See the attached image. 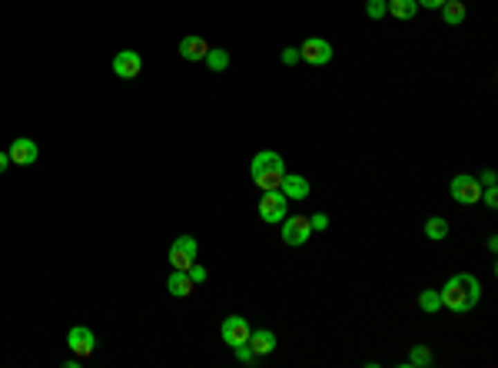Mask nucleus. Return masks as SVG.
<instances>
[{"label":"nucleus","instance_id":"4","mask_svg":"<svg viewBox=\"0 0 498 368\" xmlns=\"http://www.w3.org/2000/svg\"><path fill=\"white\" fill-rule=\"evenodd\" d=\"M481 189H485V186H481L479 180H475V176H468V173L455 176V180H452V186H448L452 200L462 202V206H475V202L481 200Z\"/></svg>","mask_w":498,"mask_h":368},{"label":"nucleus","instance_id":"19","mask_svg":"<svg viewBox=\"0 0 498 368\" xmlns=\"http://www.w3.org/2000/svg\"><path fill=\"white\" fill-rule=\"evenodd\" d=\"M418 309H422V312H439V309H442V296H439V289H425V292H422V296H418Z\"/></svg>","mask_w":498,"mask_h":368},{"label":"nucleus","instance_id":"21","mask_svg":"<svg viewBox=\"0 0 498 368\" xmlns=\"http://www.w3.org/2000/svg\"><path fill=\"white\" fill-rule=\"evenodd\" d=\"M365 14L372 20H382L389 14V3H385V0H365Z\"/></svg>","mask_w":498,"mask_h":368},{"label":"nucleus","instance_id":"3","mask_svg":"<svg viewBox=\"0 0 498 368\" xmlns=\"http://www.w3.org/2000/svg\"><path fill=\"white\" fill-rule=\"evenodd\" d=\"M289 216V200L282 196V189H269L259 200V219L263 222H282Z\"/></svg>","mask_w":498,"mask_h":368},{"label":"nucleus","instance_id":"20","mask_svg":"<svg viewBox=\"0 0 498 368\" xmlns=\"http://www.w3.org/2000/svg\"><path fill=\"white\" fill-rule=\"evenodd\" d=\"M203 60H206V67H210V70H226V67H230V53L223 50V47L210 50L206 57H203Z\"/></svg>","mask_w":498,"mask_h":368},{"label":"nucleus","instance_id":"22","mask_svg":"<svg viewBox=\"0 0 498 368\" xmlns=\"http://www.w3.org/2000/svg\"><path fill=\"white\" fill-rule=\"evenodd\" d=\"M409 365H432V351L425 345H415L412 355H409Z\"/></svg>","mask_w":498,"mask_h":368},{"label":"nucleus","instance_id":"11","mask_svg":"<svg viewBox=\"0 0 498 368\" xmlns=\"http://www.w3.org/2000/svg\"><path fill=\"white\" fill-rule=\"evenodd\" d=\"M7 156H10V163H17V166H33V163H37V156H40V150H37V143H33V139L20 136V139H14V143H10Z\"/></svg>","mask_w":498,"mask_h":368},{"label":"nucleus","instance_id":"26","mask_svg":"<svg viewBox=\"0 0 498 368\" xmlns=\"http://www.w3.org/2000/svg\"><path fill=\"white\" fill-rule=\"evenodd\" d=\"M309 226L322 233V229H329V216H326V213H315V216H309Z\"/></svg>","mask_w":498,"mask_h":368},{"label":"nucleus","instance_id":"29","mask_svg":"<svg viewBox=\"0 0 498 368\" xmlns=\"http://www.w3.org/2000/svg\"><path fill=\"white\" fill-rule=\"evenodd\" d=\"M481 183H485V186H495V173H492V169H485V173H481Z\"/></svg>","mask_w":498,"mask_h":368},{"label":"nucleus","instance_id":"28","mask_svg":"<svg viewBox=\"0 0 498 368\" xmlns=\"http://www.w3.org/2000/svg\"><path fill=\"white\" fill-rule=\"evenodd\" d=\"M415 3H418V7H429V10H442L445 0H415Z\"/></svg>","mask_w":498,"mask_h":368},{"label":"nucleus","instance_id":"14","mask_svg":"<svg viewBox=\"0 0 498 368\" xmlns=\"http://www.w3.org/2000/svg\"><path fill=\"white\" fill-rule=\"evenodd\" d=\"M210 53V43L203 37H183L180 40V57L183 60H203Z\"/></svg>","mask_w":498,"mask_h":368},{"label":"nucleus","instance_id":"23","mask_svg":"<svg viewBox=\"0 0 498 368\" xmlns=\"http://www.w3.org/2000/svg\"><path fill=\"white\" fill-rule=\"evenodd\" d=\"M232 355L239 358V362H252L256 355H252V349H249V342H243V345H232Z\"/></svg>","mask_w":498,"mask_h":368},{"label":"nucleus","instance_id":"16","mask_svg":"<svg viewBox=\"0 0 498 368\" xmlns=\"http://www.w3.org/2000/svg\"><path fill=\"white\" fill-rule=\"evenodd\" d=\"M389 3V14L396 20H412L418 14V3L415 0H385Z\"/></svg>","mask_w":498,"mask_h":368},{"label":"nucleus","instance_id":"27","mask_svg":"<svg viewBox=\"0 0 498 368\" xmlns=\"http://www.w3.org/2000/svg\"><path fill=\"white\" fill-rule=\"evenodd\" d=\"M186 275L193 279V285H196V282H206V269H203V266H196V262H193V266L186 269Z\"/></svg>","mask_w":498,"mask_h":368},{"label":"nucleus","instance_id":"13","mask_svg":"<svg viewBox=\"0 0 498 368\" xmlns=\"http://www.w3.org/2000/svg\"><path fill=\"white\" fill-rule=\"evenodd\" d=\"M249 349H252L256 358H259V355H273V351H276V335L269 332V329L249 332Z\"/></svg>","mask_w":498,"mask_h":368},{"label":"nucleus","instance_id":"8","mask_svg":"<svg viewBox=\"0 0 498 368\" xmlns=\"http://www.w3.org/2000/svg\"><path fill=\"white\" fill-rule=\"evenodd\" d=\"M66 345H70V351H73L77 358H86V355H93V349H97V335L90 332L86 325H73V329L66 332Z\"/></svg>","mask_w":498,"mask_h":368},{"label":"nucleus","instance_id":"7","mask_svg":"<svg viewBox=\"0 0 498 368\" xmlns=\"http://www.w3.org/2000/svg\"><path fill=\"white\" fill-rule=\"evenodd\" d=\"M299 60L313 64V67H326L332 60V43L322 40V37H309L302 47H299Z\"/></svg>","mask_w":498,"mask_h":368},{"label":"nucleus","instance_id":"10","mask_svg":"<svg viewBox=\"0 0 498 368\" xmlns=\"http://www.w3.org/2000/svg\"><path fill=\"white\" fill-rule=\"evenodd\" d=\"M140 70H143V57L136 50H120L113 57V73L120 80H136Z\"/></svg>","mask_w":498,"mask_h":368},{"label":"nucleus","instance_id":"5","mask_svg":"<svg viewBox=\"0 0 498 368\" xmlns=\"http://www.w3.org/2000/svg\"><path fill=\"white\" fill-rule=\"evenodd\" d=\"M196 252H199V246H196L193 235H180V239H173V246H169V266L186 272V269L196 262Z\"/></svg>","mask_w":498,"mask_h":368},{"label":"nucleus","instance_id":"24","mask_svg":"<svg viewBox=\"0 0 498 368\" xmlns=\"http://www.w3.org/2000/svg\"><path fill=\"white\" fill-rule=\"evenodd\" d=\"M481 200H485V206H488V209H495V206H498V189H495V186H485V189H481Z\"/></svg>","mask_w":498,"mask_h":368},{"label":"nucleus","instance_id":"6","mask_svg":"<svg viewBox=\"0 0 498 368\" xmlns=\"http://www.w3.org/2000/svg\"><path fill=\"white\" fill-rule=\"evenodd\" d=\"M279 226H282V242H286V246H306L309 235H313L309 216H286Z\"/></svg>","mask_w":498,"mask_h":368},{"label":"nucleus","instance_id":"25","mask_svg":"<svg viewBox=\"0 0 498 368\" xmlns=\"http://www.w3.org/2000/svg\"><path fill=\"white\" fill-rule=\"evenodd\" d=\"M282 64H286V67H296L299 64V47H286V50H282Z\"/></svg>","mask_w":498,"mask_h":368},{"label":"nucleus","instance_id":"12","mask_svg":"<svg viewBox=\"0 0 498 368\" xmlns=\"http://www.w3.org/2000/svg\"><path fill=\"white\" fill-rule=\"evenodd\" d=\"M279 189H282V196H286V200H309V180H306V176H299V173H293V176H289V173H286V176H282V183H279Z\"/></svg>","mask_w":498,"mask_h":368},{"label":"nucleus","instance_id":"30","mask_svg":"<svg viewBox=\"0 0 498 368\" xmlns=\"http://www.w3.org/2000/svg\"><path fill=\"white\" fill-rule=\"evenodd\" d=\"M7 166H10V156H7V153L0 150V173H3V169H7Z\"/></svg>","mask_w":498,"mask_h":368},{"label":"nucleus","instance_id":"2","mask_svg":"<svg viewBox=\"0 0 498 368\" xmlns=\"http://www.w3.org/2000/svg\"><path fill=\"white\" fill-rule=\"evenodd\" d=\"M249 176H252V183L259 186L263 193H269V189H279L282 176H286V163H282L279 153L273 150H263L252 156V163H249Z\"/></svg>","mask_w":498,"mask_h":368},{"label":"nucleus","instance_id":"15","mask_svg":"<svg viewBox=\"0 0 498 368\" xmlns=\"http://www.w3.org/2000/svg\"><path fill=\"white\" fill-rule=\"evenodd\" d=\"M166 289H169V296H176V299H186V296L193 292V279H190L183 269H173V275L166 279Z\"/></svg>","mask_w":498,"mask_h":368},{"label":"nucleus","instance_id":"17","mask_svg":"<svg viewBox=\"0 0 498 368\" xmlns=\"http://www.w3.org/2000/svg\"><path fill=\"white\" fill-rule=\"evenodd\" d=\"M442 20H445L448 27H459L465 20V3L462 0H445L442 3Z\"/></svg>","mask_w":498,"mask_h":368},{"label":"nucleus","instance_id":"18","mask_svg":"<svg viewBox=\"0 0 498 368\" xmlns=\"http://www.w3.org/2000/svg\"><path fill=\"white\" fill-rule=\"evenodd\" d=\"M425 235H429V239H435V242L448 239V219H442V216L425 219Z\"/></svg>","mask_w":498,"mask_h":368},{"label":"nucleus","instance_id":"1","mask_svg":"<svg viewBox=\"0 0 498 368\" xmlns=\"http://www.w3.org/2000/svg\"><path fill=\"white\" fill-rule=\"evenodd\" d=\"M439 296H442V309H452V312L465 316V312H472L481 302V282L472 272H455V275L439 289Z\"/></svg>","mask_w":498,"mask_h":368},{"label":"nucleus","instance_id":"9","mask_svg":"<svg viewBox=\"0 0 498 368\" xmlns=\"http://www.w3.org/2000/svg\"><path fill=\"white\" fill-rule=\"evenodd\" d=\"M249 322L243 316H230V318H223V325H219V335H223V342L226 345H243V342H249Z\"/></svg>","mask_w":498,"mask_h":368}]
</instances>
